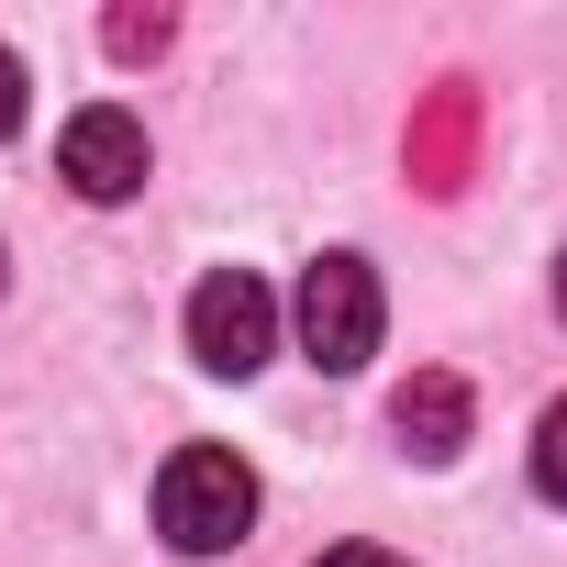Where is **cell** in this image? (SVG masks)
I'll return each instance as SVG.
<instances>
[{"label": "cell", "instance_id": "3957f363", "mask_svg": "<svg viewBox=\"0 0 567 567\" xmlns=\"http://www.w3.org/2000/svg\"><path fill=\"white\" fill-rule=\"evenodd\" d=\"M189 357L212 379H256L278 357V290L256 267H212L200 290H189Z\"/></svg>", "mask_w": 567, "mask_h": 567}, {"label": "cell", "instance_id": "ba28073f", "mask_svg": "<svg viewBox=\"0 0 567 567\" xmlns=\"http://www.w3.org/2000/svg\"><path fill=\"white\" fill-rule=\"evenodd\" d=\"M323 567H412V556H390V545H334Z\"/></svg>", "mask_w": 567, "mask_h": 567}, {"label": "cell", "instance_id": "9c48e42d", "mask_svg": "<svg viewBox=\"0 0 567 567\" xmlns=\"http://www.w3.org/2000/svg\"><path fill=\"white\" fill-rule=\"evenodd\" d=\"M556 301H567V256H556Z\"/></svg>", "mask_w": 567, "mask_h": 567}, {"label": "cell", "instance_id": "5b68a950", "mask_svg": "<svg viewBox=\"0 0 567 567\" xmlns=\"http://www.w3.org/2000/svg\"><path fill=\"white\" fill-rule=\"evenodd\" d=\"M390 423H401V445H412L423 467H445V456L467 445V379H445V368H423V379H401V401H390Z\"/></svg>", "mask_w": 567, "mask_h": 567}, {"label": "cell", "instance_id": "277c9868", "mask_svg": "<svg viewBox=\"0 0 567 567\" xmlns=\"http://www.w3.org/2000/svg\"><path fill=\"white\" fill-rule=\"evenodd\" d=\"M145 123L123 112V101H90V112H68V134H56V178L79 189V200H134L145 189Z\"/></svg>", "mask_w": 567, "mask_h": 567}, {"label": "cell", "instance_id": "52a82bcc", "mask_svg": "<svg viewBox=\"0 0 567 567\" xmlns=\"http://www.w3.org/2000/svg\"><path fill=\"white\" fill-rule=\"evenodd\" d=\"M12 134H23V56L0 45V145H12Z\"/></svg>", "mask_w": 567, "mask_h": 567}, {"label": "cell", "instance_id": "8992f818", "mask_svg": "<svg viewBox=\"0 0 567 567\" xmlns=\"http://www.w3.org/2000/svg\"><path fill=\"white\" fill-rule=\"evenodd\" d=\"M534 489L567 512V401H545V423H534Z\"/></svg>", "mask_w": 567, "mask_h": 567}, {"label": "cell", "instance_id": "7a4b0ae2", "mask_svg": "<svg viewBox=\"0 0 567 567\" xmlns=\"http://www.w3.org/2000/svg\"><path fill=\"white\" fill-rule=\"evenodd\" d=\"M290 323H301V357H312L323 379L368 368V357H379V267H368V256H312Z\"/></svg>", "mask_w": 567, "mask_h": 567}, {"label": "cell", "instance_id": "6da1fadb", "mask_svg": "<svg viewBox=\"0 0 567 567\" xmlns=\"http://www.w3.org/2000/svg\"><path fill=\"white\" fill-rule=\"evenodd\" d=\"M245 523H256V467L234 445H178L156 467V534L178 556H234Z\"/></svg>", "mask_w": 567, "mask_h": 567}]
</instances>
